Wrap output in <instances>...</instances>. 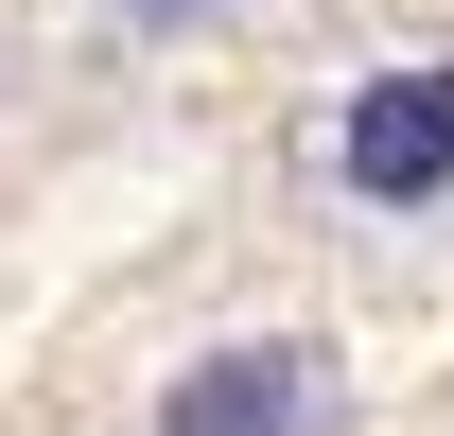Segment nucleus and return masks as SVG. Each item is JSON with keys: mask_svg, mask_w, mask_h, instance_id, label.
<instances>
[{"mask_svg": "<svg viewBox=\"0 0 454 436\" xmlns=\"http://www.w3.org/2000/svg\"><path fill=\"white\" fill-rule=\"evenodd\" d=\"M333 192H349V210H385V227L454 192V53L367 70V88H349V122H333Z\"/></svg>", "mask_w": 454, "mask_h": 436, "instance_id": "obj_1", "label": "nucleus"}, {"mask_svg": "<svg viewBox=\"0 0 454 436\" xmlns=\"http://www.w3.org/2000/svg\"><path fill=\"white\" fill-rule=\"evenodd\" d=\"M315 349L297 331H227V349H192V367L158 384V436H315Z\"/></svg>", "mask_w": 454, "mask_h": 436, "instance_id": "obj_2", "label": "nucleus"}, {"mask_svg": "<svg viewBox=\"0 0 454 436\" xmlns=\"http://www.w3.org/2000/svg\"><path fill=\"white\" fill-rule=\"evenodd\" d=\"M122 18H210V0H122Z\"/></svg>", "mask_w": 454, "mask_h": 436, "instance_id": "obj_3", "label": "nucleus"}]
</instances>
